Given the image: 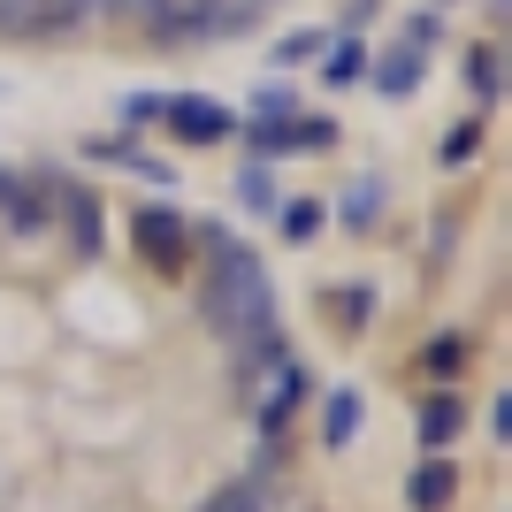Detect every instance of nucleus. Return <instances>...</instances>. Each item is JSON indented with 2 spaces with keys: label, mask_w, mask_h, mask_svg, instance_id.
Listing matches in <instances>:
<instances>
[{
  "label": "nucleus",
  "mask_w": 512,
  "mask_h": 512,
  "mask_svg": "<svg viewBox=\"0 0 512 512\" xmlns=\"http://www.w3.org/2000/svg\"><path fill=\"white\" fill-rule=\"evenodd\" d=\"M46 199H54V214H62V230L77 253H100V199L77 192V184H46Z\"/></svg>",
  "instance_id": "obj_4"
},
{
  "label": "nucleus",
  "mask_w": 512,
  "mask_h": 512,
  "mask_svg": "<svg viewBox=\"0 0 512 512\" xmlns=\"http://www.w3.org/2000/svg\"><path fill=\"white\" fill-rule=\"evenodd\" d=\"M421 367H428V375H459V367H467V344H459V337L428 344V352H421Z\"/></svg>",
  "instance_id": "obj_14"
},
{
  "label": "nucleus",
  "mask_w": 512,
  "mask_h": 512,
  "mask_svg": "<svg viewBox=\"0 0 512 512\" xmlns=\"http://www.w3.org/2000/svg\"><path fill=\"white\" fill-rule=\"evenodd\" d=\"M375 85H383V92H398V100H406V92L421 85V54H413V46H390L383 62H375Z\"/></svg>",
  "instance_id": "obj_8"
},
{
  "label": "nucleus",
  "mask_w": 512,
  "mask_h": 512,
  "mask_svg": "<svg viewBox=\"0 0 512 512\" xmlns=\"http://www.w3.org/2000/svg\"><path fill=\"white\" fill-rule=\"evenodd\" d=\"M115 115H123L130 130H138V123H161V92H130V100L115 107Z\"/></svg>",
  "instance_id": "obj_16"
},
{
  "label": "nucleus",
  "mask_w": 512,
  "mask_h": 512,
  "mask_svg": "<svg viewBox=\"0 0 512 512\" xmlns=\"http://www.w3.org/2000/svg\"><path fill=\"white\" fill-rule=\"evenodd\" d=\"M360 436V390H329L321 398V444H352Z\"/></svg>",
  "instance_id": "obj_6"
},
{
  "label": "nucleus",
  "mask_w": 512,
  "mask_h": 512,
  "mask_svg": "<svg viewBox=\"0 0 512 512\" xmlns=\"http://www.w3.org/2000/svg\"><path fill=\"white\" fill-rule=\"evenodd\" d=\"M467 77H474V92H482V100H490V92H497V62H490V46H482V54H474V62H467Z\"/></svg>",
  "instance_id": "obj_18"
},
{
  "label": "nucleus",
  "mask_w": 512,
  "mask_h": 512,
  "mask_svg": "<svg viewBox=\"0 0 512 512\" xmlns=\"http://www.w3.org/2000/svg\"><path fill=\"white\" fill-rule=\"evenodd\" d=\"M123 8H130V16H146V8H153V0H123Z\"/></svg>",
  "instance_id": "obj_20"
},
{
  "label": "nucleus",
  "mask_w": 512,
  "mask_h": 512,
  "mask_svg": "<svg viewBox=\"0 0 512 512\" xmlns=\"http://www.w3.org/2000/svg\"><path fill=\"white\" fill-rule=\"evenodd\" d=\"M352 77H367V46L337 39V46H329V85H352Z\"/></svg>",
  "instance_id": "obj_13"
},
{
  "label": "nucleus",
  "mask_w": 512,
  "mask_h": 512,
  "mask_svg": "<svg viewBox=\"0 0 512 512\" xmlns=\"http://www.w3.org/2000/svg\"><path fill=\"white\" fill-rule=\"evenodd\" d=\"M451 490H459V474H451V459H428L421 474H413V512H444L451 505Z\"/></svg>",
  "instance_id": "obj_7"
},
{
  "label": "nucleus",
  "mask_w": 512,
  "mask_h": 512,
  "mask_svg": "<svg viewBox=\"0 0 512 512\" xmlns=\"http://www.w3.org/2000/svg\"><path fill=\"white\" fill-rule=\"evenodd\" d=\"M237 199H245L253 214H268V207H276V184H268V169H245V176H237Z\"/></svg>",
  "instance_id": "obj_15"
},
{
  "label": "nucleus",
  "mask_w": 512,
  "mask_h": 512,
  "mask_svg": "<svg viewBox=\"0 0 512 512\" xmlns=\"http://www.w3.org/2000/svg\"><path fill=\"white\" fill-rule=\"evenodd\" d=\"M54 222V199H46L39 176H0V245H23Z\"/></svg>",
  "instance_id": "obj_2"
},
{
  "label": "nucleus",
  "mask_w": 512,
  "mask_h": 512,
  "mask_svg": "<svg viewBox=\"0 0 512 512\" xmlns=\"http://www.w3.org/2000/svg\"><path fill=\"white\" fill-rule=\"evenodd\" d=\"M199 512H268V497H260V482H230V490L207 497Z\"/></svg>",
  "instance_id": "obj_12"
},
{
  "label": "nucleus",
  "mask_w": 512,
  "mask_h": 512,
  "mask_svg": "<svg viewBox=\"0 0 512 512\" xmlns=\"http://www.w3.org/2000/svg\"><path fill=\"white\" fill-rule=\"evenodd\" d=\"M130 237H138V253H153V260H176V253H184V222H176L169 207H138Z\"/></svg>",
  "instance_id": "obj_5"
},
{
  "label": "nucleus",
  "mask_w": 512,
  "mask_h": 512,
  "mask_svg": "<svg viewBox=\"0 0 512 512\" xmlns=\"http://www.w3.org/2000/svg\"><path fill=\"white\" fill-rule=\"evenodd\" d=\"M207 237V314L230 329L237 344H253L276 329V291H268V268H260L245 245H230V230H199Z\"/></svg>",
  "instance_id": "obj_1"
},
{
  "label": "nucleus",
  "mask_w": 512,
  "mask_h": 512,
  "mask_svg": "<svg viewBox=\"0 0 512 512\" xmlns=\"http://www.w3.org/2000/svg\"><path fill=\"white\" fill-rule=\"evenodd\" d=\"M474 146H482V130H474V123H467V130H459V138H444V161H467V153H474Z\"/></svg>",
  "instance_id": "obj_19"
},
{
  "label": "nucleus",
  "mask_w": 512,
  "mask_h": 512,
  "mask_svg": "<svg viewBox=\"0 0 512 512\" xmlns=\"http://www.w3.org/2000/svg\"><path fill=\"white\" fill-rule=\"evenodd\" d=\"M321 46H329V31H291V39H276L268 62H276V69H299V62H314Z\"/></svg>",
  "instance_id": "obj_11"
},
{
  "label": "nucleus",
  "mask_w": 512,
  "mask_h": 512,
  "mask_svg": "<svg viewBox=\"0 0 512 512\" xmlns=\"http://www.w3.org/2000/svg\"><path fill=\"white\" fill-rule=\"evenodd\" d=\"M299 367H291V360H283L276 367V390H268V398H260V428H283V413H291V406H299Z\"/></svg>",
  "instance_id": "obj_9"
},
{
  "label": "nucleus",
  "mask_w": 512,
  "mask_h": 512,
  "mask_svg": "<svg viewBox=\"0 0 512 512\" xmlns=\"http://www.w3.org/2000/svg\"><path fill=\"white\" fill-rule=\"evenodd\" d=\"M161 123H169L184 146H214V138L237 130V115L222 100H207V92H176V100H161Z\"/></svg>",
  "instance_id": "obj_3"
},
{
  "label": "nucleus",
  "mask_w": 512,
  "mask_h": 512,
  "mask_svg": "<svg viewBox=\"0 0 512 512\" xmlns=\"http://www.w3.org/2000/svg\"><path fill=\"white\" fill-rule=\"evenodd\" d=\"M314 230H321V207L291 199V207H283V237H314Z\"/></svg>",
  "instance_id": "obj_17"
},
{
  "label": "nucleus",
  "mask_w": 512,
  "mask_h": 512,
  "mask_svg": "<svg viewBox=\"0 0 512 512\" xmlns=\"http://www.w3.org/2000/svg\"><path fill=\"white\" fill-rule=\"evenodd\" d=\"M459 421H467V413H459V398H428V406H421V444H451V436H459Z\"/></svg>",
  "instance_id": "obj_10"
}]
</instances>
